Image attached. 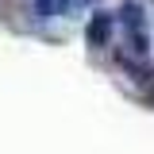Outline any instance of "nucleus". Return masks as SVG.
Listing matches in <instances>:
<instances>
[{"label": "nucleus", "mask_w": 154, "mask_h": 154, "mask_svg": "<svg viewBox=\"0 0 154 154\" xmlns=\"http://www.w3.org/2000/svg\"><path fill=\"white\" fill-rule=\"evenodd\" d=\"M108 35H112V16H108V12H96V16L89 19V42H93V46H104Z\"/></svg>", "instance_id": "obj_1"}, {"label": "nucleus", "mask_w": 154, "mask_h": 154, "mask_svg": "<svg viewBox=\"0 0 154 154\" xmlns=\"http://www.w3.org/2000/svg\"><path fill=\"white\" fill-rule=\"evenodd\" d=\"M119 16H123L127 27H139V23H143V8H139V4H123V12H119Z\"/></svg>", "instance_id": "obj_3"}, {"label": "nucleus", "mask_w": 154, "mask_h": 154, "mask_svg": "<svg viewBox=\"0 0 154 154\" xmlns=\"http://www.w3.org/2000/svg\"><path fill=\"white\" fill-rule=\"evenodd\" d=\"M69 0H38L35 4V16L38 19H50V12H58V8H66Z\"/></svg>", "instance_id": "obj_2"}]
</instances>
